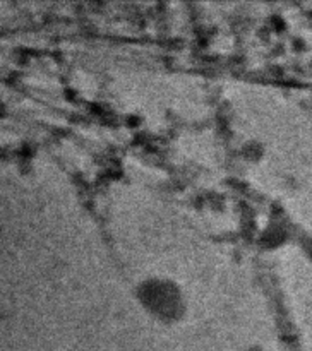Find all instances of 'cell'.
I'll list each match as a JSON object with an SVG mask.
<instances>
[{
    "mask_svg": "<svg viewBox=\"0 0 312 351\" xmlns=\"http://www.w3.org/2000/svg\"><path fill=\"white\" fill-rule=\"evenodd\" d=\"M139 304L153 317L173 322L185 312V297L180 287L167 278H147L136 287Z\"/></svg>",
    "mask_w": 312,
    "mask_h": 351,
    "instance_id": "6da1fadb",
    "label": "cell"
}]
</instances>
